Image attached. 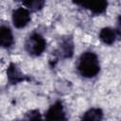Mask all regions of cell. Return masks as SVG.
<instances>
[{"label":"cell","mask_w":121,"mask_h":121,"mask_svg":"<svg viewBox=\"0 0 121 121\" xmlns=\"http://www.w3.org/2000/svg\"><path fill=\"white\" fill-rule=\"evenodd\" d=\"M78 73L86 78H95L100 71V64L97 55L93 51L83 52L78 61Z\"/></svg>","instance_id":"cell-1"},{"label":"cell","mask_w":121,"mask_h":121,"mask_svg":"<svg viewBox=\"0 0 121 121\" xmlns=\"http://www.w3.org/2000/svg\"><path fill=\"white\" fill-rule=\"evenodd\" d=\"M46 48V41L43 36L38 32H32L25 42L26 51L33 57H38L43 53Z\"/></svg>","instance_id":"cell-2"},{"label":"cell","mask_w":121,"mask_h":121,"mask_svg":"<svg viewBox=\"0 0 121 121\" xmlns=\"http://www.w3.org/2000/svg\"><path fill=\"white\" fill-rule=\"evenodd\" d=\"M44 121H67V116L62 102L57 100L44 113Z\"/></svg>","instance_id":"cell-3"},{"label":"cell","mask_w":121,"mask_h":121,"mask_svg":"<svg viewBox=\"0 0 121 121\" xmlns=\"http://www.w3.org/2000/svg\"><path fill=\"white\" fill-rule=\"evenodd\" d=\"M11 18H12L13 26L16 28H23L26 26L31 20L30 11L26 8L18 7L12 11Z\"/></svg>","instance_id":"cell-4"},{"label":"cell","mask_w":121,"mask_h":121,"mask_svg":"<svg viewBox=\"0 0 121 121\" xmlns=\"http://www.w3.org/2000/svg\"><path fill=\"white\" fill-rule=\"evenodd\" d=\"M7 78H8V81L10 84H18L20 82H24V81H28L30 80V78H28L27 76L24 75L20 68L17 66V64L10 62L8 66L7 69Z\"/></svg>","instance_id":"cell-5"},{"label":"cell","mask_w":121,"mask_h":121,"mask_svg":"<svg viewBox=\"0 0 121 121\" xmlns=\"http://www.w3.org/2000/svg\"><path fill=\"white\" fill-rule=\"evenodd\" d=\"M76 5L80 6L81 8H84L94 14L99 15L102 14L106 11L107 7H108V2L104 0H96V1H77L74 2Z\"/></svg>","instance_id":"cell-6"},{"label":"cell","mask_w":121,"mask_h":121,"mask_svg":"<svg viewBox=\"0 0 121 121\" xmlns=\"http://www.w3.org/2000/svg\"><path fill=\"white\" fill-rule=\"evenodd\" d=\"M59 57L62 59H69L74 54V42L71 37H63L60 40L59 48L57 50Z\"/></svg>","instance_id":"cell-7"},{"label":"cell","mask_w":121,"mask_h":121,"mask_svg":"<svg viewBox=\"0 0 121 121\" xmlns=\"http://www.w3.org/2000/svg\"><path fill=\"white\" fill-rule=\"evenodd\" d=\"M0 40L1 45L4 48H10L14 44V37L9 26L2 25L0 28Z\"/></svg>","instance_id":"cell-8"},{"label":"cell","mask_w":121,"mask_h":121,"mask_svg":"<svg viewBox=\"0 0 121 121\" xmlns=\"http://www.w3.org/2000/svg\"><path fill=\"white\" fill-rule=\"evenodd\" d=\"M116 38H117V35L114 28L107 26V27H103L99 32V39L105 44H108V45L112 44L115 42Z\"/></svg>","instance_id":"cell-9"},{"label":"cell","mask_w":121,"mask_h":121,"mask_svg":"<svg viewBox=\"0 0 121 121\" xmlns=\"http://www.w3.org/2000/svg\"><path fill=\"white\" fill-rule=\"evenodd\" d=\"M103 115V111L100 108H90L83 113L80 121H102Z\"/></svg>","instance_id":"cell-10"},{"label":"cell","mask_w":121,"mask_h":121,"mask_svg":"<svg viewBox=\"0 0 121 121\" xmlns=\"http://www.w3.org/2000/svg\"><path fill=\"white\" fill-rule=\"evenodd\" d=\"M44 4H45V2L42 1V0H27V1L23 2V5H25L27 9L33 10V11L42 9L43 8Z\"/></svg>","instance_id":"cell-11"},{"label":"cell","mask_w":121,"mask_h":121,"mask_svg":"<svg viewBox=\"0 0 121 121\" xmlns=\"http://www.w3.org/2000/svg\"><path fill=\"white\" fill-rule=\"evenodd\" d=\"M23 121H44V120H43L42 114L40 113L39 110H32L26 114L25 120Z\"/></svg>","instance_id":"cell-12"},{"label":"cell","mask_w":121,"mask_h":121,"mask_svg":"<svg viewBox=\"0 0 121 121\" xmlns=\"http://www.w3.org/2000/svg\"><path fill=\"white\" fill-rule=\"evenodd\" d=\"M115 32L116 35L119 39H121V14L118 16L117 21H116V27H115Z\"/></svg>","instance_id":"cell-13"}]
</instances>
